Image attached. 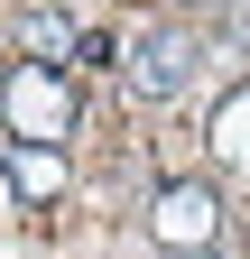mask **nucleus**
<instances>
[{
	"instance_id": "nucleus-7",
	"label": "nucleus",
	"mask_w": 250,
	"mask_h": 259,
	"mask_svg": "<svg viewBox=\"0 0 250 259\" xmlns=\"http://www.w3.org/2000/svg\"><path fill=\"white\" fill-rule=\"evenodd\" d=\"M195 10H223V0H195Z\"/></svg>"
},
{
	"instance_id": "nucleus-6",
	"label": "nucleus",
	"mask_w": 250,
	"mask_h": 259,
	"mask_svg": "<svg viewBox=\"0 0 250 259\" xmlns=\"http://www.w3.org/2000/svg\"><path fill=\"white\" fill-rule=\"evenodd\" d=\"M84 37H74V28L65 19H56V10H37V19H28V56H37V65H56V56H74Z\"/></svg>"
},
{
	"instance_id": "nucleus-3",
	"label": "nucleus",
	"mask_w": 250,
	"mask_h": 259,
	"mask_svg": "<svg viewBox=\"0 0 250 259\" xmlns=\"http://www.w3.org/2000/svg\"><path fill=\"white\" fill-rule=\"evenodd\" d=\"M148 232H158V250L176 259H204L213 232H223V204H213V185H158V204H148Z\"/></svg>"
},
{
	"instance_id": "nucleus-5",
	"label": "nucleus",
	"mask_w": 250,
	"mask_h": 259,
	"mask_svg": "<svg viewBox=\"0 0 250 259\" xmlns=\"http://www.w3.org/2000/svg\"><path fill=\"white\" fill-rule=\"evenodd\" d=\"M213 148H223V157H232V167H250V83L232 93V102H223V111H213Z\"/></svg>"
},
{
	"instance_id": "nucleus-4",
	"label": "nucleus",
	"mask_w": 250,
	"mask_h": 259,
	"mask_svg": "<svg viewBox=\"0 0 250 259\" xmlns=\"http://www.w3.org/2000/svg\"><path fill=\"white\" fill-rule=\"evenodd\" d=\"M10 194H28V204L65 194V148H10Z\"/></svg>"
},
{
	"instance_id": "nucleus-2",
	"label": "nucleus",
	"mask_w": 250,
	"mask_h": 259,
	"mask_svg": "<svg viewBox=\"0 0 250 259\" xmlns=\"http://www.w3.org/2000/svg\"><path fill=\"white\" fill-rule=\"evenodd\" d=\"M195 74H204V47L185 37V28H148L139 56H130V93H139V102H185Z\"/></svg>"
},
{
	"instance_id": "nucleus-1",
	"label": "nucleus",
	"mask_w": 250,
	"mask_h": 259,
	"mask_svg": "<svg viewBox=\"0 0 250 259\" xmlns=\"http://www.w3.org/2000/svg\"><path fill=\"white\" fill-rule=\"evenodd\" d=\"M0 120H10L19 148H56L74 130V83L56 74V65H10V83H0Z\"/></svg>"
}]
</instances>
